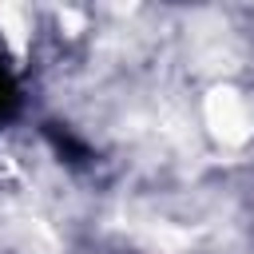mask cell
Returning a JSON list of instances; mask_svg holds the SVG:
<instances>
[{"label":"cell","mask_w":254,"mask_h":254,"mask_svg":"<svg viewBox=\"0 0 254 254\" xmlns=\"http://www.w3.org/2000/svg\"><path fill=\"white\" fill-rule=\"evenodd\" d=\"M16 107H20V83H16L12 67L0 60V123H4V119H12V115H16Z\"/></svg>","instance_id":"6da1fadb"}]
</instances>
